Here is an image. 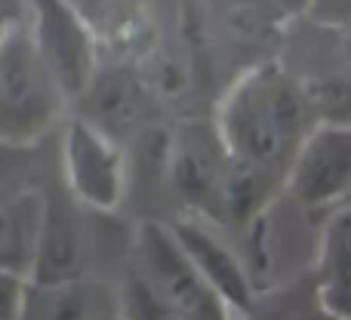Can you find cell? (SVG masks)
Wrapping results in <instances>:
<instances>
[{
	"label": "cell",
	"instance_id": "1",
	"mask_svg": "<svg viewBox=\"0 0 351 320\" xmlns=\"http://www.w3.org/2000/svg\"><path fill=\"white\" fill-rule=\"evenodd\" d=\"M308 99L280 74H262L241 86L228 111L234 158L271 169L290 154L302 136Z\"/></svg>",
	"mask_w": 351,
	"mask_h": 320
},
{
	"label": "cell",
	"instance_id": "2",
	"mask_svg": "<svg viewBox=\"0 0 351 320\" xmlns=\"http://www.w3.org/2000/svg\"><path fill=\"white\" fill-rule=\"evenodd\" d=\"M56 84L34 37L22 28L0 40V142L34 139L56 114Z\"/></svg>",
	"mask_w": 351,
	"mask_h": 320
},
{
	"label": "cell",
	"instance_id": "3",
	"mask_svg": "<svg viewBox=\"0 0 351 320\" xmlns=\"http://www.w3.org/2000/svg\"><path fill=\"white\" fill-rule=\"evenodd\" d=\"M142 256L148 265V284L158 290L167 305H173L188 320H222L219 317L216 293L197 278L185 249L173 247L160 228H145L142 234Z\"/></svg>",
	"mask_w": 351,
	"mask_h": 320
},
{
	"label": "cell",
	"instance_id": "4",
	"mask_svg": "<svg viewBox=\"0 0 351 320\" xmlns=\"http://www.w3.org/2000/svg\"><path fill=\"white\" fill-rule=\"evenodd\" d=\"M293 191L305 206H324L351 194V127H327L308 139L296 160Z\"/></svg>",
	"mask_w": 351,
	"mask_h": 320
},
{
	"label": "cell",
	"instance_id": "5",
	"mask_svg": "<svg viewBox=\"0 0 351 320\" xmlns=\"http://www.w3.org/2000/svg\"><path fill=\"white\" fill-rule=\"evenodd\" d=\"M40 3V34H37V47H40L43 59H47L49 71H53L56 84L68 96H80L90 90L93 77V49L90 37L74 19L62 0H37Z\"/></svg>",
	"mask_w": 351,
	"mask_h": 320
},
{
	"label": "cell",
	"instance_id": "6",
	"mask_svg": "<svg viewBox=\"0 0 351 320\" xmlns=\"http://www.w3.org/2000/svg\"><path fill=\"white\" fill-rule=\"evenodd\" d=\"M148 93L152 86L145 77L133 71H105L86 90V108H90L93 127L111 142L139 136L145 130L148 114Z\"/></svg>",
	"mask_w": 351,
	"mask_h": 320
},
{
	"label": "cell",
	"instance_id": "7",
	"mask_svg": "<svg viewBox=\"0 0 351 320\" xmlns=\"http://www.w3.org/2000/svg\"><path fill=\"white\" fill-rule=\"evenodd\" d=\"M68 167L74 188L99 206H111L121 194V154L114 142L93 123L77 121L68 136Z\"/></svg>",
	"mask_w": 351,
	"mask_h": 320
},
{
	"label": "cell",
	"instance_id": "8",
	"mask_svg": "<svg viewBox=\"0 0 351 320\" xmlns=\"http://www.w3.org/2000/svg\"><path fill=\"white\" fill-rule=\"evenodd\" d=\"M80 271V231L74 216L62 204H53L43 216L37 243V280L43 286H62Z\"/></svg>",
	"mask_w": 351,
	"mask_h": 320
},
{
	"label": "cell",
	"instance_id": "9",
	"mask_svg": "<svg viewBox=\"0 0 351 320\" xmlns=\"http://www.w3.org/2000/svg\"><path fill=\"white\" fill-rule=\"evenodd\" d=\"M324 308L336 320H351V206L336 212L324 241L321 268Z\"/></svg>",
	"mask_w": 351,
	"mask_h": 320
},
{
	"label": "cell",
	"instance_id": "10",
	"mask_svg": "<svg viewBox=\"0 0 351 320\" xmlns=\"http://www.w3.org/2000/svg\"><path fill=\"white\" fill-rule=\"evenodd\" d=\"M179 241L185 247V256L191 259V265H197L204 271V278L213 284V290H219L228 302L247 308L250 305L247 278H243L241 265L231 259L228 249L219 241H213L206 231L194 228V225H179Z\"/></svg>",
	"mask_w": 351,
	"mask_h": 320
},
{
	"label": "cell",
	"instance_id": "11",
	"mask_svg": "<svg viewBox=\"0 0 351 320\" xmlns=\"http://www.w3.org/2000/svg\"><path fill=\"white\" fill-rule=\"evenodd\" d=\"M222 169L213 160V151L200 139H182L173 154V185L188 204H213L219 194Z\"/></svg>",
	"mask_w": 351,
	"mask_h": 320
},
{
	"label": "cell",
	"instance_id": "12",
	"mask_svg": "<svg viewBox=\"0 0 351 320\" xmlns=\"http://www.w3.org/2000/svg\"><path fill=\"white\" fill-rule=\"evenodd\" d=\"M43 216L34 197L0 206V271H16L31 259L40 243Z\"/></svg>",
	"mask_w": 351,
	"mask_h": 320
},
{
	"label": "cell",
	"instance_id": "13",
	"mask_svg": "<svg viewBox=\"0 0 351 320\" xmlns=\"http://www.w3.org/2000/svg\"><path fill=\"white\" fill-rule=\"evenodd\" d=\"M265 173L268 169L247 163L241 158H234L228 167L222 169V179H219V206L228 219H247L256 206L262 204V194H265Z\"/></svg>",
	"mask_w": 351,
	"mask_h": 320
},
{
	"label": "cell",
	"instance_id": "14",
	"mask_svg": "<svg viewBox=\"0 0 351 320\" xmlns=\"http://www.w3.org/2000/svg\"><path fill=\"white\" fill-rule=\"evenodd\" d=\"M194 71L191 59L188 56H176V53H160L154 59V68H152V90L160 93L167 102H179V99L191 96V86H194Z\"/></svg>",
	"mask_w": 351,
	"mask_h": 320
},
{
	"label": "cell",
	"instance_id": "15",
	"mask_svg": "<svg viewBox=\"0 0 351 320\" xmlns=\"http://www.w3.org/2000/svg\"><path fill=\"white\" fill-rule=\"evenodd\" d=\"M127 308H130V317L133 320H188V317H182L173 305H167L148 280H133V284H130Z\"/></svg>",
	"mask_w": 351,
	"mask_h": 320
},
{
	"label": "cell",
	"instance_id": "16",
	"mask_svg": "<svg viewBox=\"0 0 351 320\" xmlns=\"http://www.w3.org/2000/svg\"><path fill=\"white\" fill-rule=\"evenodd\" d=\"M37 320H84V299L74 286H65L62 293H56L53 302Z\"/></svg>",
	"mask_w": 351,
	"mask_h": 320
},
{
	"label": "cell",
	"instance_id": "17",
	"mask_svg": "<svg viewBox=\"0 0 351 320\" xmlns=\"http://www.w3.org/2000/svg\"><path fill=\"white\" fill-rule=\"evenodd\" d=\"M19 302H22V290L19 280L10 271H0V320H16Z\"/></svg>",
	"mask_w": 351,
	"mask_h": 320
},
{
	"label": "cell",
	"instance_id": "18",
	"mask_svg": "<svg viewBox=\"0 0 351 320\" xmlns=\"http://www.w3.org/2000/svg\"><path fill=\"white\" fill-rule=\"evenodd\" d=\"M12 173H16V158H12L6 148H0V194L10 188L12 182Z\"/></svg>",
	"mask_w": 351,
	"mask_h": 320
},
{
	"label": "cell",
	"instance_id": "19",
	"mask_svg": "<svg viewBox=\"0 0 351 320\" xmlns=\"http://www.w3.org/2000/svg\"><path fill=\"white\" fill-rule=\"evenodd\" d=\"M346 206H351V194H348V197H346Z\"/></svg>",
	"mask_w": 351,
	"mask_h": 320
}]
</instances>
